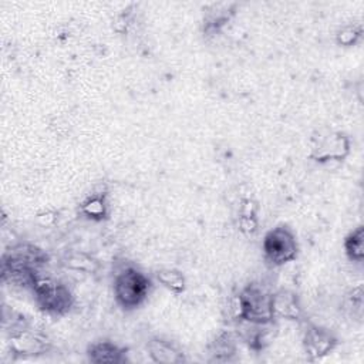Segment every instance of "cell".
I'll list each match as a JSON object with an SVG mask.
<instances>
[{
    "label": "cell",
    "mask_w": 364,
    "mask_h": 364,
    "mask_svg": "<svg viewBox=\"0 0 364 364\" xmlns=\"http://www.w3.org/2000/svg\"><path fill=\"white\" fill-rule=\"evenodd\" d=\"M64 264H65V267H68L71 270L84 272V273H92L98 269V262L84 253L68 255L64 260Z\"/></svg>",
    "instance_id": "obj_17"
},
{
    "label": "cell",
    "mask_w": 364,
    "mask_h": 364,
    "mask_svg": "<svg viewBox=\"0 0 364 364\" xmlns=\"http://www.w3.org/2000/svg\"><path fill=\"white\" fill-rule=\"evenodd\" d=\"M146 350L154 363L158 364H181L185 361L182 350L172 341L154 337L146 343Z\"/></svg>",
    "instance_id": "obj_11"
},
{
    "label": "cell",
    "mask_w": 364,
    "mask_h": 364,
    "mask_svg": "<svg viewBox=\"0 0 364 364\" xmlns=\"http://www.w3.org/2000/svg\"><path fill=\"white\" fill-rule=\"evenodd\" d=\"M361 34H363V30L360 26H344L337 31L336 40H337V44L348 47V46H354L361 38Z\"/></svg>",
    "instance_id": "obj_18"
},
{
    "label": "cell",
    "mask_w": 364,
    "mask_h": 364,
    "mask_svg": "<svg viewBox=\"0 0 364 364\" xmlns=\"http://www.w3.org/2000/svg\"><path fill=\"white\" fill-rule=\"evenodd\" d=\"M350 154V138L343 132H328L316 142L311 158L320 164L344 161Z\"/></svg>",
    "instance_id": "obj_8"
},
{
    "label": "cell",
    "mask_w": 364,
    "mask_h": 364,
    "mask_svg": "<svg viewBox=\"0 0 364 364\" xmlns=\"http://www.w3.org/2000/svg\"><path fill=\"white\" fill-rule=\"evenodd\" d=\"M151 289L152 280L134 264L125 263L114 272V297L124 310L138 309L148 299Z\"/></svg>",
    "instance_id": "obj_2"
},
{
    "label": "cell",
    "mask_w": 364,
    "mask_h": 364,
    "mask_svg": "<svg viewBox=\"0 0 364 364\" xmlns=\"http://www.w3.org/2000/svg\"><path fill=\"white\" fill-rule=\"evenodd\" d=\"M80 212L91 220L100 222L107 218L108 215V203L107 198L102 192L98 193H91L84 199V202L80 206Z\"/></svg>",
    "instance_id": "obj_13"
},
{
    "label": "cell",
    "mask_w": 364,
    "mask_h": 364,
    "mask_svg": "<svg viewBox=\"0 0 364 364\" xmlns=\"http://www.w3.org/2000/svg\"><path fill=\"white\" fill-rule=\"evenodd\" d=\"M272 311L274 321H300L303 317V307L300 297L290 289H279L272 293Z\"/></svg>",
    "instance_id": "obj_9"
},
{
    "label": "cell",
    "mask_w": 364,
    "mask_h": 364,
    "mask_svg": "<svg viewBox=\"0 0 364 364\" xmlns=\"http://www.w3.org/2000/svg\"><path fill=\"white\" fill-rule=\"evenodd\" d=\"M272 293L260 283L246 284L233 299L232 310L236 321L255 324L274 323L272 311Z\"/></svg>",
    "instance_id": "obj_3"
},
{
    "label": "cell",
    "mask_w": 364,
    "mask_h": 364,
    "mask_svg": "<svg viewBox=\"0 0 364 364\" xmlns=\"http://www.w3.org/2000/svg\"><path fill=\"white\" fill-rule=\"evenodd\" d=\"M155 277L159 282V284H162L166 290L175 294L183 293L186 289V279L176 269H171V267L159 269L155 272Z\"/></svg>",
    "instance_id": "obj_15"
},
{
    "label": "cell",
    "mask_w": 364,
    "mask_h": 364,
    "mask_svg": "<svg viewBox=\"0 0 364 364\" xmlns=\"http://www.w3.org/2000/svg\"><path fill=\"white\" fill-rule=\"evenodd\" d=\"M30 291L37 306L48 314L64 316L74 304V296L70 287L43 272L36 274Z\"/></svg>",
    "instance_id": "obj_4"
},
{
    "label": "cell",
    "mask_w": 364,
    "mask_h": 364,
    "mask_svg": "<svg viewBox=\"0 0 364 364\" xmlns=\"http://www.w3.org/2000/svg\"><path fill=\"white\" fill-rule=\"evenodd\" d=\"M10 348L14 355L33 357L44 354L48 350V341L44 336L31 330L24 321H18L11 327Z\"/></svg>",
    "instance_id": "obj_6"
},
{
    "label": "cell",
    "mask_w": 364,
    "mask_h": 364,
    "mask_svg": "<svg viewBox=\"0 0 364 364\" xmlns=\"http://www.w3.org/2000/svg\"><path fill=\"white\" fill-rule=\"evenodd\" d=\"M239 229L243 233H255L257 230V218H256V205L247 199L243 202L239 215Z\"/></svg>",
    "instance_id": "obj_16"
},
{
    "label": "cell",
    "mask_w": 364,
    "mask_h": 364,
    "mask_svg": "<svg viewBox=\"0 0 364 364\" xmlns=\"http://www.w3.org/2000/svg\"><path fill=\"white\" fill-rule=\"evenodd\" d=\"M47 263L46 252L30 243H17L6 250L1 257V279L30 290L36 274L43 272Z\"/></svg>",
    "instance_id": "obj_1"
},
{
    "label": "cell",
    "mask_w": 364,
    "mask_h": 364,
    "mask_svg": "<svg viewBox=\"0 0 364 364\" xmlns=\"http://www.w3.org/2000/svg\"><path fill=\"white\" fill-rule=\"evenodd\" d=\"M301 344L306 357L310 361H316L328 355L337 347L338 340L328 328L318 324H309L304 328Z\"/></svg>",
    "instance_id": "obj_7"
},
{
    "label": "cell",
    "mask_w": 364,
    "mask_h": 364,
    "mask_svg": "<svg viewBox=\"0 0 364 364\" xmlns=\"http://www.w3.org/2000/svg\"><path fill=\"white\" fill-rule=\"evenodd\" d=\"M236 353V337L229 331H220L209 346L210 361L226 363Z\"/></svg>",
    "instance_id": "obj_12"
},
{
    "label": "cell",
    "mask_w": 364,
    "mask_h": 364,
    "mask_svg": "<svg viewBox=\"0 0 364 364\" xmlns=\"http://www.w3.org/2000/svg\"><path fill=\"white\" fill-rule=\"evenodd\" d=\"M87 358L94 364H122L127 361V348L109 340H97L87 347Z\"/></svg>",
    "instance_id": "obj_10"
},
{
    "label": "cell",
    "mask_w": 364,
    "mask_h": 364,
    "mask_svg": "<svg viewBox=\"0 0 364 364\" xmlns=\"http://www.w3.org/2000/svg\"><path fill=\"white\" fill-rule=\"evenodd\" d=\"M346 256L355 263H361L364 259V228L360 225L353 229L344 239Z\"/></svg>",
    "instance_id": "obj_14"
},
{
    "label": "cell",
    "mask_w": 364,
    "mask_h": 364,
    "mask_svg": "<svg viewBox=\"0 0 364 364\" xmlns=\"http://www.w3.org/2000/svg\"><path fill=\"white\" fill-rule=\"evenodd\" d=\"M263 257L273 267L293 262L299 255V243L294 232L286 225L270 229L262 242Z\"/></svg>",
    "instance_id": "obj_5"
}]
</instances>
